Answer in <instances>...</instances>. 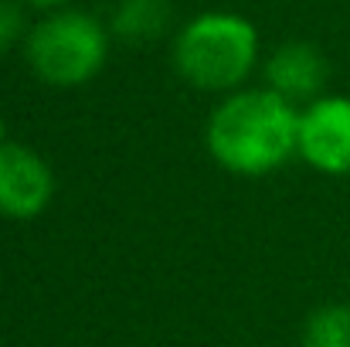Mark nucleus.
<instances>
[{
  "instance_id": "nucleus-1",
  "label": "nucleus",
  "mask_w": 350,
  "mask_h": 347,
  "mask_svg": "<svg viewBox=\"0 0 350 347\" xmlns=\"http://www.w3.org/2000/svg\"><path fill=\"white\" fill-rule=\"evenodd\" d=\"M208 150L232 174L265 177L299 157V110L269 86L234 89L208 119Z\"/></svg>"
},
{
  "instance_id": "nucleus-2",
  "label": "nucleus",
  "mask_w": 350,
  "mask_h": 347,
  "mask_svg": "<svg viewBox=\"0 0 350 347\" xmlns=\"http://www.w3.org/2000/svg\"><path fill=\"white\" fill-rule=\"evenodd\" d=\"M258 65V31L245 14L204 10L174 38L177 75L201 92H234Z\"/></svg>"
},
{
  "instance_id": "nucleus-3",
  "label": "nucleus",
  "mask_w": 350,
  "mask_h": 347,
  "mask_svg": "<svg viewBox=\"0 0 350 347\" xmlns=\"http://www.w3.org/2000/svg\"><path fill=\"white\" fill-rule=\"evenodd\" d=\"M113 31L89 10L62 7L44 14L24 34V58L31 72L55 89L92 82L109 58Z\"/></svg>"
},
{
  "instance_id": "nucleus-4",
  "label": "nucleus",
  "mask_w": 350,
  "mask_h": 347,
  "mask_svg": "<svg viewBox=\"0 0 350 347\" xmlns=\"http://www.w3.org/2000/svg\"><path fill=\"white\" fill-rule=\"evenodd\" d=\"M299 157L330 177L350 174V96H320L299 110Z\"/></svg>"
},
{
  "instance_id": "nucleus-5",
  "label": "nucleus",
  "mask_w": 350,
  "mask_h": 347,
  "mask_svg": "<svg viewBox=\"0 0 350 347\" xmlns=\"http://www.w3.org/2000/svg\"><path fill=\"white\" fill-rule=\"evenodd\" d=\"M55 198V174L48 160L24 146L3 143L0 146V215L14 222L38 218Z\"/></svg>"
},
{
  "instance_id": "nucleus-6",
  "label": "nucleus",
  "mask_w": 350,
  "mask_h": 347,
  "mask_svg": "<svg viewBox=\"0 0 350 347\" xmlns=\"http://www.w3.org/2000/svg\"><path fill=\"white\" fill-rule=\"evenodd\" d=\"M327 75H330V65L323 51L310 41H286L265 58V86L279 92L282 99H289L293 106L299 103L310 106L313 99H320Z\"/></svg>"
},
{
  "instance_id": "nucleus-7",
  "label": "nucleus",
  "mask_w": 350,
  "mask_h": 347,
  "mask_svg": "<svg viewBox=\"0 0 350 347\" xmlns=\"http://www.w3.org/2000/svg\"><path fill=\"white\" fill-rule=\"evenodd\" d=\"M170 0H119L109 17V31L126 44H146L170 27Z\"/></svg>"
},
{
  "instance_id": "nucleus-8",
  "label": "nucleus",
  "mask_w": 350,
  "mask_h": 347,
  "mask_svg": "<svg viewBox=\"0 0 350 347\" xmlns=\"http://www.w3.org/2000/svg\"><path fill=\"white\" fill-rule=\"evenodd\" d=\"M303 347H350V307L327 303L310 313L303 327Z\"/></svg>"
},
{
  "instance_id": "nucleus-9",
  "label": "nucleus",
  "mask_w": 350,
  "mask_h": 347,
  "mask_svg": "<svg viewBox=\"0 0 350 347\" xmlns=\"http://www.w3.org/2000/svg\"><path fill=\"white\" fill-rule=\"evenodd\" d=\"M24 34V14L17 0H0V51H7Z\"/></svg>"
},
{
  "instance_id": "nucleus-10",
  "label": "nucleus",
  "mask_w": 350,
  "mask_h": 347,
  "mask_svg": "<svg viewBox=\"0 0 350 347\" xmlns=\"http://www.w3.org/2000/svg\"><path fill=\"white\" fill-rule=\"evenodd\" d=\"M21 3H27V7H34V10H41V14H51V10L72 7L75 0H21Z\"/></svg>"
},
{
  "instance_id": "nucleus-11",
  "label": "nucleus",
  "mask_w": 350,
  "mask_h": 347,
  "mask_svg": "<svg viewBox=\"0 0 350 347\" xmlns=\"http://www.w3.org/2000/svg\"><path fill=\"white\" fill-rule=\"evenodd\" d=\"M7 143V123H3V113H0V146Z\"/></svg>"
}]
</instances>
